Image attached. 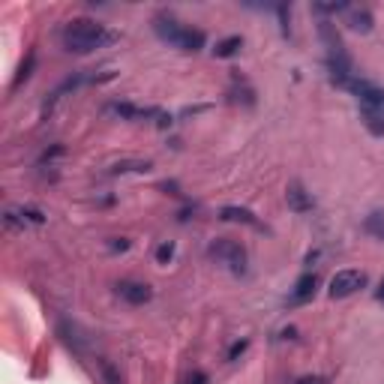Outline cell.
<instances>
[{
    "label": "cell",
    "mask_w": 384,
    "mask_h": 384,
    "mask_svg": "<svg viewBox=\"0 0 384 384\" xmlns=\"http://www.w3.org/2000/svg\"><path fill=\"white\" fill-rule=\"evenodd\" d=\"M63 48L72 54H91L96 48H105L111 43H117V34L109 30L105 24L100 21H91V19H72L67 27H63Z\"/></svg>",
    "instance_id": "cell-1"
},
{
    "label": "cell",
    "mask_w": 384,
    "mask_h": 384,
    "mask_svg": "<svg viewBox=\"0 0 384 384\" xmlns=\"http://www.w3.org/2000/svg\"><path fill=\"white\" fill-rule=\"evenodd\" d=\"M153 34H157L162 43L181 48V52H186V54L201 52L204 43H207V36H204L201 30H195V27H190V24L177 21L174 15H157V19H153Z\"/></svg>",
    "instance_id": "cell-2"
},
{
    "label": "cell",
    "mask_w": 384,
    "mask_h": 384,
    "mask_svg": "<svg viewBox=\"0 0 384 384\" xmlns=\"http://www.w3.org/2000/svg\"><path fill=\"white\" fill-rule=\"evenodd\" d=\"M210 258H216L219 264H225L231 273H243L247 271V249L240 247L238 240H228V238H219L210 243Z\"/></svg>",
    "instance_id": "cell-3"
},
{
    "label": "cell",
    "mask_w": 384,
    "mask_h": 384,
    "mask_svg": "<svg viewBox=\"0 0 384 384\" xmlns=\"http://www.w3.org/2000/svg\"><path fill=\"white\" fill-rule=\"evenodd\" d=\"M348 93H354L357 96V102L363 105V109H372V111H379L384 114V91L381 87H375L372 81H366V78H351L348 81V87H346Z\"/></svg>",
    "instance_id": "cell-4"
},
{
    "label": "cell",
    "mask_w": 384,
    "mask_h": 384,
    "mask_svg": "<svg viewBox=\"0 0 384 384\" xmlns=\"http://www.w3.org/2000/svg\"><path fill=\"white\" fill-rule=\"evenodd\" d=\"M366 276L361 271H351V267H346V271H337L330 280V297L333 300H342V297H351L357 289H363Z\"/></svg>",
    "instance_id": "cell-5"
},
{
    "label": "cell",
    "mask_w": 384,
    "mask_h": 384,
    "mask_svg": "<svg viewBox=\"0 0 384 384\" xmlns=\"http://www.w3.org/2000/svg\"><path fill=\"white\" fill-rule=\"evenodd\" d=\"M109 111L117 114L120 120H150V117H162V111L157 109H142L133 102H109Z\"/></svg>",
    "instance_id": "cell-6"
},
{
    "label": "cell",
    "mask_w": 384,
    "mask_h": 384,
    "mask_svg": "<svg viewBox=\"0 0 384 384\" xmlns=\"http://www.w3.org/2000/svg\"><path fill=\"white\" fill-rule=\"evenodd\" d=\"M315 285H318L315 273H304L297 282H294V289L289 294V306H304V304H309V300L315 297Z\"/></svg>",
    "instance_id": "cell-7"
},
{
    "label": "cell",
    "mask_w": 384,
    "mask_h": 384,
    "mask_svg": "<svg viewBox=\"0 0 384 384\" xmlns=\"http://www.w3.org/2000/svg\"><path fill=\"white\" fill-rule=\"evenodd\" d=\"M117 294L126 300V304H133V306H142V304H147V300L153 297L150 285H144V282H133V280L117 282Z\"/></svg>",
    "instance_id": "cell-8"
},
{
    "label": "cell",
    "mask_w": 384,
    "mask_h": 384,
    "mask_svg": "<svg viewBox=\"0 0 384 384\" xmlns=\"http://www.w3.org/2000/svg\"><path fill=\"white\" fill-rule=\"evenodd\" d=\"M285 201H289V207L294 210V214H309V210L315 207V201H313V195H309L304 190V183H289V190H285Z\"/></svg>",
    "instance_id": "cell-9"
},
{
    "label": "cell",
    "mask_w": 384,
    "mask_h": 384,
    "mask_svg": "<svg viewBox=\"0 0 384 384\" xmlns=\"http://www.w3.org/2000/svg\"><path fill=\"white\" fill-rule=\"evenodd\" d=\"M27 223H34V225H43V223H45V214H43V210H34V207L6 210V225H10V228H24Z\"/></svg>",
    "instance_id": "cell-10"
},
{
    "label": "cell",
    "mask_w": 384,
    "mask_h": 384,
    "mask_svg": "<svg viewBox=\"0 0 384 384\" xmlns=\"http://www.w3.org/2000/svg\"><path fill=\"white\" fill-rule=\"evenodd\" d=\"M346 21H348L351 30H357V34H370V30H372V12L370 10L348 6V10H346Z\"/></svg>",
    "instance_id": "cell-11"
},
{
    "label": "cell",
    "mask_w": 384,
    "mask_h": 384,
    "mask_svg": "<svg viewBox=\"0 0 384 384\" xmlns=\"http://www.w3.org/2000/svg\"><path fill=\"white\" fill-rule=\"evenodd\" d=\"M219 219H225V223H243V225L258 228L256 214H252V210H247V207H234V204H228V207L219 210Z\"/></svg>",
    "instance_id": "cell-12"
},
{
    "label": "cell",
    "mask_w": 384,
    "mask_h": 384,
    "mask_svg": "<svg viewBox=\"0 0 384 384\" xmlns=\"http://www.w3.org/2000/svg\"><path fill=\"white\" fill-rule=\"evenodd\" d=\"M240 45H243L240 36H225V39H219V43H216L214 54H216V57H234V54L240 52Z\"/></svg>",
    "instance_id": "cell-13"
},
{
    "label": "cell",
    "mask_w": 384,
    "mask_h": 384,
    "mask_svg": "<svg viewBox=\"0 0 384 384\" xmlns=\"http://www.w3.org/2000/svg\"><path fill=\"white\" fill-rule=\"evenodd\" d=\"M366 231L372 234V238H379V240H384V210H372L370 216H366Z\"/></svg>",
    "instance_id": "cell-14"
},
{
    "label": "cell",
    "mask_w": 384,
    "mask_h": 384,
    "mask_svg": "<svg viewBox=\"0 0 384 384\" xmlns=\"http://www.w3.org/2000/svg\"><path fill=\"white\" fill-rule=\"evenodd\" d=\"M363 124L370 126V133H375V135H384V114L372 111V109H363Z\"/></svg>",
    "instance_id": "cell-15"
},
{
    "label": "cell",
    "mask_w": 384,
    "mask_h": 384,
    "mask_svg": "<svg viewBox=\"0 0 384 384\" xmlns=\"http://www.w3.org/2000/svg\"><path fill=\"white\" fill-rule=\"evenodd\" d=\"M129 171L147 174V171H150V162H117V166L111 168V174H129Z\"/></svg>",
    "instance_id": "cell-16"
},
{
    "label": "cell",
    "mask_w": 384,
    "mask_h": 384,
    "mask_svg": "<svg viewBox=\"0 0 384 384\" xmlns=\"http://www.w3.org/2000/svg\"><path fill=\"white\" fill-rule=\"evenodd\" d=\"M100 370L105 375V384H124V381H120V375H117V370H114L109 361H100Z\"/></svg>",
    "instance_id": "cell-17"
},
{
    "label": "cell",
    "mask_w": 384,
    "mask_h": 384,
    "mask_svg": "<svg viewBox=\"0 0 384 384\" xmlns=\"http://www.w3.org/2000/svg\"><path fill=\"white\" fill-rule=\"evenodd\" d=\"M34 60H36V54L30 52V54H27V63H24V67H21V72H19V76H15V84H12V87H19L21 81H27V78H30V69H34Z\"/></svg>",
    "instance_id": "cell-18"
},
{
    "label": "cell",
    "mask_w": 384,
    "mask_h": 384,
    "mask_svg": "<svg viewBox=\"0 0 384 384\" xmlns=\"http://www.w3.org/2000/svg\"><path fill=\"white\" fill-rule=\"evenodd\" d=\"M171 256H174V243H159V249H157V261H159V264H168V261H171Z\"/></svg>",
    "instance_id": "cell-19"
},
{
    "label": "cell",
    "mask_w": 384,
    "mask_h": 384,
    "mask_svg": "<svg viewBox=\"0 0 384 384\" xmlns=\"http://www.w3.org/2000/svg\"><path fill=\"white\" fill-rule=\"evenodd\" d=\"M247 346H249V342H247V339H240V342H234V346H231V351H228V361H238V357L243 354V351H247Z\"/></svg>",
    "instance_id": "cell-20"
},
{
    "label": "cell",
    "mask_w": 384,
    "mask_h": 384,
    "mask_svg": "<svg viewBox=\"0 0 384 384\" xmlns=\"http://www.w3.org/2000/svg\"><path fill=\"white\" fill-rule=\"evenodd\" d=\"M109 247H111L114 252H117V249H120V252H126V249H129V240H126V238H120V240H111Z\"/></svg>",
    "instance_id": "cell-21"
},
{
    "label": "cell",
    "mask_w": 384,
    "mask_h": 384,
    "mask_svg": "<svg viewBox=\"0 0 384 384\" xmlns=\"http://www.w3.org/2000/svg\"><path fill=\"white\" fill-rule=\"evenodd\" d=\"M297 384H328V379H321V375H315V379H300Z\"/></svg>",
    "instance_id": "cell-22"
},
{
    "label": "cell",
    "mask_w": 384,
    "mask_h": 384,
    "mask_svg": "<svg viewBox=\"0 0 384 384\" xmlns=\"http://www.w3.org/2000/svg\"><path fill=\"white\" fill-rule=\"evenodd\" d=\"M190 384H207V375H204V372H195L192 379H190Z\"/></svg>",
    "instance_id": "cell-23"
},
{
    "label": "cell",
    "mask_w": 384,
    "mask_h": 384,
    "mask_svg": "<svg viewBox=\"0 0 384 384\" xmlns=\"http://www.w3.org/2000/svg\"><path fill=\"white\" fill-rule=\"evenodd\" d=\"M375 297H379L381 304H384V280H381V285H379V291H375Z\"/></svg>",
    "instance_id": "cell-24"
}]
</instances>
